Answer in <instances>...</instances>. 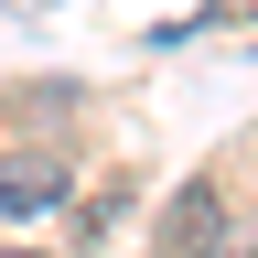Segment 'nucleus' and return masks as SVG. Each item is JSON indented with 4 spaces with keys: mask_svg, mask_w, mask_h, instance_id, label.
<instances>
[{
    "mask_svg": "<svg viewBox=\"0 0 258 258\" xmlns=\"http://www.w3.org/2000/svg\"><path fill=\"white\" fill-rule=\"evenodd\" d=\"M43 205H64V161L54 151H11L0 161V215H43Z\"/></svg>",
    "mask_w": 258,
    "mask_h": 258,
    "instance_id": "nucleus-1",
    "label": "nucleus"
},
{
    "mask_svg": "<svg viewBox=\"0 0 258 258\" xmlns=\"http://www.w3.org/2000/svg\"><path fill=\"white\" fill-rule=\"evenodd\" d=\"M215 11H226V22H258V0H215Z\"/></svg>",
    "mask_w": 258,
    "mask_h": 258,
    "instance_id": "nucleus-2",
    "label": "nucleus"
},
{
    "mask_svg": "<svg viewBox=\"0 0 258 258\" xmlns=\"http://www.w3.org/2000/svg\"><path fill=\"white\" fill-rule=\"evenodd\" d=\"M11 258H22V247H11Z\"/></svg>",
    "mask_w": 258,
    "mask_h": 258,
    "instance_id": "nucleus-3",
    "label": "nucleus"
}]
</instances>
